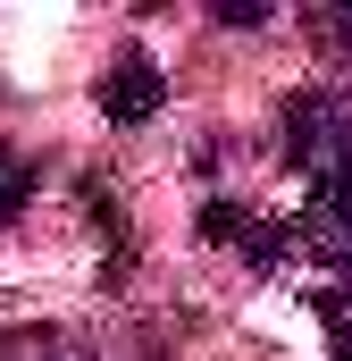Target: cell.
Listing matches in <instances>:
<instances>
[{
    "mask_svg": "<svg viewBox=\"0 0 352 361\" xmlns=\"http://www.w3.org/2000/svg\"><path fill=\"white\" fill-rule=\"evenodd\" d=\"M160 101H168V85H160V68H151L143 51H126V59L101 76V109H109V126H143Z\"/></svg>",
    "mask_w": 352,
    "mask_h": 361,
    "instance_id": "obj_2",
    "label": "cell"
},
{
    "mask_svg": "<svg viewBox=\"0 0 352 361\" xmlns=\"http://www.w3.org/2000/svg\"><path fill=\"white\" fill-rule=\"evenodd\" d=\"M310 34L336 42V51H352V8H310Z\"/></svg>",
    "mask_w": 352,
    "mask_h": 361,
    "instance_id": "obj_4",
    "label": "cell"
},
{
    "mask_svg": "<svg viewBox=\"0 0 352 361\" xmlns=\"http://www.w3.org/2000/svg\"><path fill=\"white\" fill-rule=\"evenodd\" d=\"M34 202V160H17V152H0V219H17Z\"/></svg>",
    "mask_w": 352,
    "mask_h": 361,
    "instance_id": "obj_3",
    "label": "cell"
},
{
    "mask_svg": "<svg viewBox=\"0 0 352 361\" xmlns=\"http://www.w3.org/2000/svg\"><path fill=\"white\" fill-rule=\"evenodd\" d=\"M285 160L310 177V193H352V92L310 85L285 101Z\"/></svg>",
    "mask_w": 352,
    "mask_h": 361,
    "instance_id": "obj_1",
    "label": "cell"
},
{
    "mask_svg": "<svg viewBox=\"0 0 352 361\" xmlns=\"http://www.w3.org/2000/svg\"><path fill=\"white\" fill-rule=\"evenodd\" d=\"M319 311H327V328H336V361H352V294H327Z\"/></svg>",
    "mask_w": 352,
    "mask_h": 361,
    "instance_id": "obj_5",
    "label": "cell"
},
{
    "mask_svg": "<svg viewBox=\"0 0 352 361\" xmlns=\"http://www.w3.org/2000/svg\"><path fill=\"white\" fill-rule=\"evenodd\" d=\"M17 361H92V353H76V345H59V336H42V345H17Z\"/></svg>",
    "mask_w": 352,
    "mask_h": 361,
    "instance_id": "obj_6",
    "label": "cell"
}]
</instances>
